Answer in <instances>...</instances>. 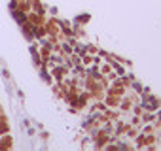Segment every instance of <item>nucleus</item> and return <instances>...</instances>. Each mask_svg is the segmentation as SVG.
Returning <instances> with one entry per match:
<instances>
[{
    "instance_id": "1",
    "label": "nucleus",
    "mask_w": 161,
    "mask_h": 151,
    "mask_svg": "<svg viewBox=\"0 0 161 151\" xmlns=\"http://www.w3.org/2000/svg\"><path fill=\"white\" fill-rule=\"evenodd\" d=\"M82 60H84V64H89V62H91L93 59H91L89 55H84V59H82Z\"/></svg>"
}]
</instances>
